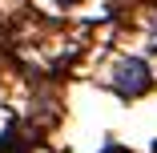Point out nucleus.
<instances>
[{"label":"nucleus","instance_id":"nucleus-1","mask_svg":"<svg viewBox=\"0 0 157 153\" xmlns=\"http://www.w3.org/2000/svg\"><path fill=\"white\" fill-rule=\"evenodd\" d=\"M117 89H121V93H137V89H145V65H141V60H129V65L117 73Z\"/></svg>","mask_w":157,"mask_h":153}]
</instances>
